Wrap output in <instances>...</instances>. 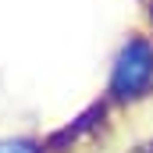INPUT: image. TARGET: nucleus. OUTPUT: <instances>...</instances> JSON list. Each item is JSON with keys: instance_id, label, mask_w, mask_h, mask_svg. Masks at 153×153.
<instances>
[{"instance_id": "1", "label": "nucleus", "mask_w": 153, "mask_h": 153, "mask_svg": "<svg viewBox=\"0 0 153 153\" xmlns=\"http://www.w3.org/2000/svg\"><path fill=\"white\" fill-rule=\"evenodd\" d=\"M153 82V46L146 39H128L114 61L111 89L117 100H135L150 89Z\"/></svg>"}, {"instance_id": "2", "label": "nucleus", "mask_w": 153, "mask_h": 153, "mask_svg": "<svg viewBox=\"0 0 153 153\" xmlns=\"http://www.w3.org/2000/svg\"><path fill=\"white\" fill-rule=\"evenodd\" d=\"M0 153H39V150L32 143H22L18 139V143H0Z\"/></svg>"}]
</instances>
